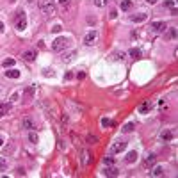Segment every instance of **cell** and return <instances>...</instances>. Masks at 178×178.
Segmentation results:
<instances>
[{
  "mask_svg": "<svg viewBox=\"0 0 178 178\" xmlns=\"http://www.w3.org/2000/svg\"><path fill=\"white\" fill-rule=\"evenodd\" d=\"M39 11H43L48 16L55 14V4H54V0H39Z\"/></svg>",
  "mask_w": 178,
  "mask_h": 178,
  "instance_id": "cell-1",
  "label": "cell"
},
{
  "mask_svg": "<svg viewBox=\"0 0 178 178\" xmlns=\"http://www.w3.org/2000/svg\"><path fill=\"white\" fill-rule=\"evenodd\" d=\"M66 46H68V38H64V36H59L57 39H54L52 50H54V52H62V50H64Z\"/></svg>",
  "mask_w": 178,
  "mask_h": 178,
  "instance_id": "cell-2",
  "label": "cell"
},
{
  "mask_svg": "<svg viewBox=\"0 0 178 178\" xmlns=\"http://www.w3.org/2000/svg\"><path fill=\"white\" fill-rule=\"evenodd\" d=\"M25 27H27V18H25L23 11H18V13H16V29H18V30H23Z\"/></svg>",
  "mask_w": 178,
  "mask_h": 178,
  "instance_id": "cell-3",
  "label": "cell"
},
{
  "mask_svg": "<svg viewBox=\"0 0 178 178\" xmlns=\"http://www.w3.org/2000/svg\"><path fill=\"white\" fill-rule=\"evenodd\" d=\"M125 146H126L125 141H114L112 146H111V155H116V153H119V151H123Z\"/></svg>",
  "mask_w": 178,
  "mask_h": 178,
  "instance_id": "cell-4",
  "label": "cell"
},
{
  "mask_svg": "<svg viewBox=\"0 0 178 178\" xmlns=\"http://www.w3.org/2000/svg\"><path fill=\"white\" fill-rule=\"evenodd\" d=\"M95 41H96V30H89V32L84 36V45H87V46H91Z\"/></svg>",
  "mask_w": 178,
  "mask_h": 178,
  "instance_id": "cell-5",
  "label": "cell"
},
{
  "mask_svg": "<svg viewBox=\"0 0 178 178\" xmlns=\"http://www.w3.org/2000/svg\"><path fill=\"white\" fill-rule=\"evenodd\" d=\"M153 32H162V30H166L167 29V25H166V21H151V27H150Z\"/></svg>",
  "mask_w": 178,
  "mask_h": 178,
  "instance_id": "cell-6",
  "label": "cell"
},
{
  "mask_svg": "<svg viewBox=\"0 0 178 178\" xmlns=\"http://www.w3.org/2000/svg\"><path fill=\"white\" fill-rule=\"evenodd\" d=\"M150 109H151V101H150V100H146V101H142V103L139 105V114H146Z\"/></svg>",
  "mask_w": 178,
  "mask_h": 178,
  "instance_id": "cell-7",
  "label": "cell"
},
{
  "mask_svg": "<svg viewBox=\"0 0 178 178\" xmlns=\"http://www.w3.org/2000/svg\"><path fill=\"white\" fill-rule=\"evenodd\" d=\"M155 162H157V155L155 153H148L146 158H144V166H148V167H151Z\"/></svg>",
  "mask_w": 178,
  "mask_h": 178,
  "instance_id": "cell-8",
  "label": "cell"
},
{
  "mask_svg": "<svg viewBox=\"0 0 178 178\" xmlns=\"http://www.w3.org/2000/svg\"><path fill=\"white\" fill-rule=\"evenodd\" d=\"M146 18H148V16H146L144 13H139V14H134V16H132L130 20L134 21V23H142V21L146 20Z\"/></svg>",
  "mask_w": 178,
  "mask_h": 178,
  "instance_id": "cell-9",
  "label": "cell"
},
{
  "mask_svg": "<svg viewBox=\"0 0 178 178\" xmlns=\"http://www.w3.org/2000/svg\"><path fill=\"white\" fill-rule=\"evenodd\" d=\"M103 175H105V176H118L119 173H118L116 167H105V169H103Z\"/></svg>",
  "mask_w": 178,
  "mask_h": 178,
  "instance_id": "cell-10",
  "label": "cell"
},
{
  "mask_svg": "<svg viewBox=\"0 0 178 178\" xmlns=\"http://www.w3.org/2000/svg\"><path fill=\"white\" fill-rule=\"evenodd\" d=\"M23 59L29 61V62H32V61L36 59V52H34V50H27V52L23 54Z\"/></svg>",
  "mask_w": 178,
  "mask_h": 178,
  "instance_id": "cell-11",
  "label": "cell"
},
{
  "mask_svg": "<svg viewBox=\"0 0 178 178\" xmlns=\"http://www.w3.org/2000/svg\"><path fill=\"white\" fill-rule=\"evenodd\" d=\"M160 139H162L164 142H167V141H171V139H173V132H171V130H164V132L160 134Z\"/></svg>",
  "mask_w": 178,
  "mask_h": 178,
  "instance_id": "cell-12",
  "label": "cell"
},
{
  "mask_svg": "<svg viewBox=\"0 0 178 178\" xmlns=\"http://www.w3.org/2000/svg\"><path fill=\"white\" fill-rule=\"evenodd\" d=\"M5 77L7 79H18L20 77V71L18 70H9V71H5Z\"/></svg>",
  "mask_w": 178,
  "mask_h": 178,
  "instance_id": "cell-13",
  "label": "cell"
},
{
  "mask_svg": "<svg viewBox=\"0 0 178 178\" xmlns=\"http://www.w3.org/2000/svg\"><path fill=\"white\" fill-rule=\"evenodd\" d=\"M128 55L134 57V59H139V57H141V50H139V48H130V50H128Z\"/></svg>",
  "mask_w": 178,
  "mask_h": 178,
  "instance_id": "cell-14",
  "label": "cell"
},
{
  "mask_svg": "<svg viewBox=\"0 0 178 178\" xmlns=\"http://www.w3.org/2000/svg\"><path fill=\"white\" fill-rule=\"evenodd\" d=\"M75 57H77V52L73 50V52H70V54H66V55L62 57V61H64V62H71V61L75 59Z\"/></svg>",
  "mask_w": 178,
  "mask_h": 178,
  "instance_id": "cell-15",
  "label": "cell"
},
{
  "mask_svg": "<svg viewBox=\"0 0 178 178\" xmlns=\"http://www.w3.org/2000/svg\"><path fill=\"white\" fill-rule=\"evenodd\" d=\"M150 175H151V176H162V175H164V169H162L160 166H157V167H153V169H151V173H150Z\"/></svg>",
  "mask_w": 178,
  "mask_h": 178,
  "instance_id": "cell-16",
  "label": "cell"
},
{
  "mask_svg": "<svg viewBox=\"0 0 178 178\" xmlns=\"http://www.w3.org/2000/svg\"><path fill=\"white\" fill-rule=\"evenodd\" d=\"M32 95H34V87L30 86V87L23 93V100H25V101H27V100H30V98H32Z\"/></svg>",
  "mask_w": 178,
  "mask_h": 178,
  "instance_id": "cell-17",
  "label": "cell"
},
{
  "mask_svg": "<svg viewBox=\"0 0 178 178\" xmlns=\"http://www.w3.org/2000/svg\"><path fill=\"white\" fill-rule=\"evenodd\" d=\"M121 9L123 11H130L132 9V2L130 0H121Z\"/></svg>",
  "mask_w": 178,
  "mask_h": 178,
  "instance_id": "cell-18",
  "label": "cell"
},
{
  "mask_svg": "<svg viewBox=\"0 0 178 178\" xmlns=\"http://www.w3.org/2000/svg\"><path fill=\"white\" fill-rule=\"evenodd\" d=\"M136 160H137V153H136V151H128V153H126V162L132 164V162H136Z\"/></svg>",
  "mask_w": 178,
  "mask_h": 178,
  "instance_id": "cell-19",
  "label": "cell"
},
{
  "mask_svg": "<svg viewBox=\"0 0 178 178\" xmlns=\"http://www.w3.org/2000/svg\"><path fill=\"white\" fill-rule=\"evenodd\" d=\"M23 126H25V128H30V130H36V125H34V123H32V119H23Z\"/></svg>",
  "mask_w": 178,
  "mask_h": 178,
  "instance_id": "cell-20",
  "label": "cell"
},
{
  "mask_svg": "<svg viewBox=\"0 0 178 178\" xmlns=\"http://www.w3.org/2000/svg\"><path fill=\"white\" fill-rule=\"evenodd\" d=\"M121 130H123V134H130V132H134V123H126Z\"/></svg>",
  "mask_w": 178,
  "mask_h": 178,
  "instance_id": "cell-21",
  "label": "cell"
},
{
  "mask_svg": "<svg viewBox=\"0 0 178 178\" xmlns=\"http://www.w3.org/2000/svg\"><path fill=\"white\" fill-rule=\"evenodd\" d=\"M2 66H4V68H13V66H14V59H4Z\"/></svg>",
  "mask_w": 178,
  "mask_h": 178,
  "instance_id": "cell-22",
  "label": "cell"
},
{
  "mask_svg": "<svg viewBox=\"0 0 178 178\" xmlns=\"http://www.w3.org/2000/svg\"><path fill=\"white\" fill-rule=\"evenodd\" d=\"M109 4V0H95V5L96 7H105Z\"/></svg>",
  "mask_w": 178,
  "mask_h": 178,
  "instance_id": "cell-23",
  "label": "cell"
},
{
  "mask_svg": "<svg viewBox=\"0 0 178 178\" xmlns=\"http://www.w3.org/2000/svg\"><path fill=\"white\" fill-rule=\"evenodd\" d=\"M5 169H7V162L4 157H0V171H5Z\"/></svg>",
  "mask_w": 178,
  "mask_h": 178,
  "instance_id": "cell-24",
  "label": "cell"
},
{
  "mask_svg": "<svg viewBox=\"0 0 178 178\" xmlns=\"http://www.w3.org/2000/svg\"><path fill=\"white\" fill-rule=\"evenodd\" d=\"M29 141H30V142H38V136H36V132H30V134H29Z\"/></svg>",
  "mask_w": 178,
  "mask_h": 178,
  "instance_id": "cell-25",
  "label": "cell"
},
{
  "mask_svg": "<svg viewBox=\"0 0 178 178\" xmlns=\"http://www.w3.org/2000/svg\"><path fill=\"white\" fill-rule=\"evenodd\" d=\"M103 162H105L107 166H109V164L112 166V164H114V157H112V155H109V157H105V158H103Z\"/></svg>",
  "mask_w": 178,
  "mask_h": 178,
  "instance_id": "cell-26",
  "label": "cell"
},
{
  "mask_svg": "<svg viewBox=\"0 0 178 178\" xmlns=\"http://www.w3.org/2000/svg\"><path fill=\"white\" fill-rule=\"evenodd\" d=\"M87 142H89V144H96V142H98V137H95V136H87Z\"/></svg>",
  "mask_w": 178,
  "mask_h": 178,
  "instance_id": "cell-27",
  "label": "cell"
},
{
  "mask_svg": "<svg viewBox=\"0 0 178 178\" xmlns=\"http://www.w3.org/2000/svg\"><path fill=\"white\" fill-rule=\"evenodd\" d=\"M166 7H169V9H175V2L173 0H166V4H164Z\"/></svg>",
  "mask_w": 178,
  "mask_h": 178,
  "instance_id": "cell-28",
  "label": "cell"
},
{
  "mask_svg": "<svg viewBox=\"0 0 178 178\" xmlns=\"http://www.w3.org/2000/svg\"><path fill=\"white\" fill-rule=\"evenodd\" d=\"M109 125H112V123H111V119H107V118H103V119H101V126H105V128H107Z\"/></svg>",
  "mask_w": 178,
  "mask_h": 178,
  "instance_id": "cell-29",
  "label": "cell"
},
{
  "mask_svg": "<svg viewBox=\"0 0 178 178\" xmlns=\"http://www.w3.org/2000/svg\"><path fill=\"white\" fill-rule=\"evenodd\" d=\"M59 4L66 9V7H70V4H71V2H70V0H59Z\"/></svg>",
  "mask_w": 178,
  "mask_h": 178,
  "instance_id": "cell-30",
  "label": "cell"
},
{
  "mask_svg": "<svg viewBox=\"0 0 178 178\" xmlns=\"http://www.w3.org/2000/svg\"><path fill=\"white\" fill-rule=\"evenodd\" d=\"M169 38H171V39L176 38V29H171V30H169Z\"/></svg>",
  "mask_w": 178,
  "mask_h": 178,
  "instance_id": "cell-31",
  "label": "cell"
},
{
  "mask_svg": "<svg viewBox=\"0 0 178 178\" xmlns=\"http://www.w3.org/2000/svg\"><path fill=\"white\" fill-rule=\"evenodd\" d=\"M62 30V27L61 25H55V27H52V32H61Z\"/></svg>",
  "mask_w": 178,
  "mask_h": 178,
  "instance_id": "cell-32",
  "label": "cell"
},
{
  "mask_svg": "<svg viewBox=\"0 0 178 178\" xmlns=\"http://www.w3.org/2000/svg\"><path fill=\"white\" fill-rule=\"evenodd\" d=\"M109 16H111V18H112V20H114V18H116V16H118V13H116V9H111V14H109Z\"/></svg>",
  "mask_w": 178,
  "mask_h": 178,
  "instance_id": "cell-33",
  "label": "cell"
},
{
  "mask_svg": "<svg viewBox=\"0 0 178 178\" xmlns=\"http://www.w3.org/2000/svg\"><path fill=\"white\" fill-rule=\"evenodd\" d=\"M77 77H79V79L82 80L84 77H86V73H84V71H79V73H77Z\"/></svg>",
  "mask_w": 178,
  "mask_h": 178,
  "instance_id": "cell-34",
  "label": "cell"
},
{
  "mask_svg": "<svg viewBox=\"0 0 178 178\" xmlns=\"http://www.w3.org/2000/svg\"><path fill=\"white\" fill-rule=\"evenodd\" d=\"M71 77H73V73H70V71H68V73L64 75V79H66V80H70V79H71Z\"/></svg>",
  "mask_w": 178,
  "mask_h": 178,
  "instance_id": "cell-35",
  "label": "cell"
},
{
  "mask_svg": "<svg viewBox=\"0 0 178 178\" xmlns=\"http://www.w3.org/2000/svg\"><path fill=\"white\" fill-rule=\"evenodd\" d=\"M2 32H4V23L0 21V34H2Z\"/></svg>",
  "mask_w": 178,
  "mask_h": 178,
  "instance_id": "cell-36",
  "label": "cell"
},
{
  "mask_svg": "<svg viewBox=\"0 0 178 178\" xmlns=\"http://www.w3.org/2000/svg\"><path fill=\"white\" fill-rule=\"evenodd\" d=\"M146 2H148V4H155L157 0H146Z\"/></svg>",
  "mask_w": 178,
  "mask_h": 178,
  "instance_id": "cell-37",
  "label": "cell"
},
{
  "mask_svg": "<svg viewBox=\"0 0 178 178\" xmlns=\"http://www.w3.org/2000/svg\"><path fill=\"white\" fill-rule=\"evenodd\" d=\"M2 144H4V137H2V136H0V146H2Z\"/></svg>",
  "mask_w": 178,
  "mask_h": 178,
  "instance_id": "cell-38",
  "label": "cell"
},
{
  "mask_svg": "<svg viewBox=\"0 0 178 178\" xmlns=\"http://www.w3.org/2000/svg\"><path fill=\"white\" fill-rule=\"evenodd\" d=\"M4 114H5V112H4V111H2V109H0V118H2V116H4Z\"/></svg>",
  "mask_w": 178,
  "mask_h": 178,
  "instance_id": "cell-39",
  "label": "cell"
}]
</instances>
